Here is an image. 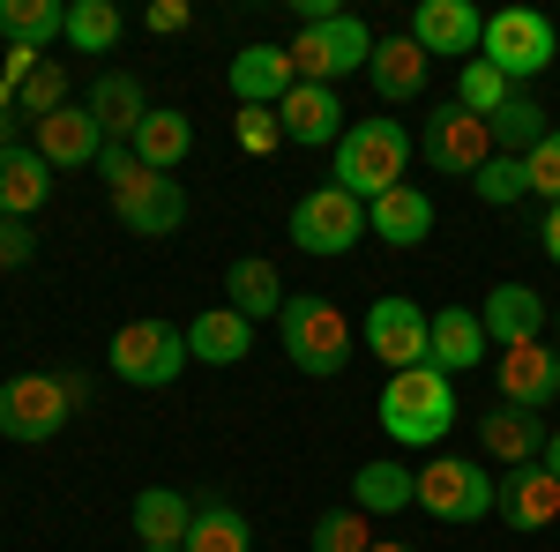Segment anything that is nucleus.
Instances as JSON below:
<instances>
[{
    "mask_svg": "<svg viewBox=\"0 0 560 552\" xmlns=\"http://www.w3.org/2000/svg\"><path fill=\"white\" fill-rule=\"evenodd\" d=\"M546 321H553V306L530 292V284H493L486 306H478V329H486V343H501V351L538 343V337H546Z\"/></svg>",
    "mask_w": 560,
    "mask_h": 552,
    "instance_id": "nucleus-16",
    "label": "nucleus"
},
{
    "mask_svg": "<svg viewBox=\"0 0 560 552\" xmlns=\"http://www.w3.org/2000/svg\"><path fill=\"white\" fill-rule=\"evenodd\" d=\"M486 128H493V150H501V157H530V150L553 134V120H546V105H538V97H523V90H516Z\"/></svg>",
    "mask_w": 560,
    "mask_h": 552,
    "instance_id": "nucleus-33",
    "label": "nucleus"
},
{
    "mask_svg": "<svg viewBox=\"0 0 560 552\" xmlns=\"http://www.w3.org/2000/svg\"><path fill=\"white\" fill-rule=\"evenodd\" d=\"M359 239H366V202L345 195L337 179L292 202V247L300 255H351Z\"/></svg>",
    "mask_w": 560,
    "mask_h": 552,
    "instance_id": "nucleus-9",
    "label": "nucleus"
},
{
    "mask_svg": "<svg viewBox=\"0 0 560 552\" xmlns=\"http://www.w3.org/2000/svg\"><path fill=\"white\" fill-rule=\"evenodd\" d=\"M135 172H142V165H135L128 142H105V157H97V179H105V195H113V187H128Z\"/></svg>",
    "mask_w": 560,
    "mask_h": 552,
    "instance_id": "nucleus-43",
    "label": "nucleus"
},
{
    "mask_svg": "<svg viewBox=\"0 0 560 552\" xmlns=\"http://www.w3.org/2000/svg\"><path fill=\"white\" fill-rule=\"evenodd\" d=\"M493 501H501V478H486V463L471 456H433L419 470V508L433 522H486Z\"/></svg>",
    "mask_w": 560,
    "mask_h": 552,
    "instance_id": "nucleus-8",
    "label": "nucleus"
},
{
    "mask_svg": "<svg viewBox=\"0 0 560 552\" xmlns=\"http://www.w3.org/2000/svg\"><path fill=\"white\" fill-rule=\"evenodd\" d=\"M284 52H292V75H300V83L337 90V75H351V68L374 60V31H366L359 15H329V23H300V38L284 45Z\"/></svg>",
    "mask_w": 560,
    "mask_h": 552,
    "instance_id": "nucleus-7",
    "label": "nucleus"
},
{
    "mask_svg": "<svg viewBox=\"0 0 560 552\" xmlns=\"http://www.w3.org/2000/svg\"><path fill=\"white\" fill-rule=\"evenodd\" d=\"M60 388H68V403H75V419L90 411V374L83 366H60Z\"/></svg>",
    "mask_w": 560,
    "mask_h": 552,
    "instance_id": "nucleus-44",
    "label": "nucleus"
},
{
    "mask_svg": "<svg viewBox=\"0 0 560 552\" xmlns=\"http://www.w3.org/2000/svg\"><path fill=\"white\" fill-rule=\"evenodd\" d=\"M135 552H150V545H135Z\"/></svg>",
    "mask_w": 560,
    "mask_h": 552,
    "instance_id": "nucleus-49",
    "label": "nucleus"
},
{
    "mask_svg": "<svg viewBox=\"0 0 560 552\" xmlns=\"http://www.w3.org/2000/svg\"><path fill=\"white\" fill-rule=\"evenodd\" d=\"M538 247H546V261H553V269H560V202H553V210H546V224H538Z\"/></svg>",
    "mask_w": 560,
    "mask_h": 552,
    "instance_id": "nucleus-45",
    "label": "nucleus"
},
{
    "mask_svg": "<svg viewBox=\"0 0 560 552\" xmlns=\"http://www.w3.org/2000/svg\"><path fill=\"white\" fill-rule=\"evenodd\" d=\"M411 150H419V142L396 128V120H351L345 142H337V187L359 195V202H382L388 187H404Z\"/></svg>",
    "mask_w": 560,
    "mask_h": 552,
    "instance_id": "nucleus-3",
    "label": "nucleus"
},
{
    "mask_svg": "<svg viewBox=\"0 0 560 552\" xmlns=\"http://www.w3.org/2000/svg\"><path fill=\"white\" fill-rule=\"evenodd\" d=\"M478 38H486V15L471 0H419V15H411V45L427 60H471Z\"/></svg>",
    "mask_w": 560,
    "mask_h": 552,
    "instance_id": "nucleus-14",
    "label": "nucleus"
},
{
    "mask_svg": "<svg viewBox=\"0 0 560 552\" xmlns=\"http://www.w3.org/2000/svg\"><path fill=\"white\" fill-rule=\"evenodd\" d=\"M471 195H478V202H493V210L523 202V195H530V172H523V157H501V150H493V165L471 179Z\"/></svg>",
    "mask_w": 560,
    "mask_h": 552,
    "instance_id": "nucleus-38",
    "label": "nucleus"
},
{
    "mask_svg": "<svg viewBox=\"0 0 560 552\" xmlns=\"http://www.w3.org/2000/svg\"><path fill=\"white\" fill-rule=\"evenodd\" d=\"M493 359V343H486V329H478V306H441L427 329V366H441V374H471V366H486Z\"/></svg>",
    "mask_w": 560,
    "mask_h": 552,
    "instance_id": "nucleus-19",
    "label": "nucleus"
},
{
    "mask_svg": "<svg viewBox=\"0 0 560 552\" xmlns=\"http://www.w3.org/2000/svg\"><path fill=\"white\" fill-rule=\"evenodd\" d=\"M105 366H113V381H128V388H173L187 374V329L158 321V314L120 321L113 343H105Z\"/></svg>",
    "mask_w": 560,
    "mask_h": 552,
    "instance_id": "nucleus-4",
    "label": "nucleus"
},
{
    "mask_svg": "<svg viewBox=\"0 0 560 552\" xmlns=\"http://www.w3.org/2000/svg\"><path fill=\"white\" fill-rule=\"evenodd\" d=\"M45 202H52V165H45L31 142H15V150L0 157V216H23V224H31Z\"/></svg>",
    "mask_w": 560,
    "mask_h": 552,
    "instance_id": "nucleus-28",
    "label": "nucleus"
},
{
    "mask_svg": "<svg viewBox=\"0 0 560 552\" xmlns=\"http://www.w3.org/2000/svg\"><path fill=\"white\" fill-rule=\"evenodd\" d=\"M15 128H23V120H0V157L15 150Z\"/></svg>",
    "mask_w": 560,
    "mask_h": 552,
    "instance_id": "nucleus-47",
    "label": "nucleus"
},
{
    "mask_svg": "<svg viewBox=\"0 0 560 552\" xmlns=\"http://www.w3.org/2000/svg\"><path fill=\"white\" fill-rule=\"evenodd\" d=\"M179 552H255V530L232 501H195V522H187Z\"/></svg>",
    "mask_w": 560,
    "mask_h": 552,
    "instance_id": "nucleus-31",
    "label": "nucleus"
},
{
    "mask_svg": "<svg viewBox=\"0 0 560 552\" xmlns=\"http://www.w3.org/2000/svg\"><path fill=\"white\" fill-rule=\"evenodd\" d=\"M247 351H255V321L232 306H202L187 321V359H202V366H240Z\"/></svg>",
    "mask_w": 560,
    "mask_h": 552,
    "instance_id": "nucleus-25",
    "label": "nucleus"
},
{
    "mask_svg": "<svg viewBox=\"0 0 560 552\" xmlns=\"http://www.w3.org/2000/svg\"><path fill=\"white\" fill-rule=\"evenodd\" d=\"M366 75H374V97H388V105H411V97L427 90V52L411 45V31H396V38H374V60H366Z\"/></svg>",
    "mask_w": 560,
    "mask_h": 552,
    "instance_id": "nucleus-29",
    "label": "nucleus"
},
{
    "mask_svg": "<svg viewBox=\"0 0 560 552\" xmlns=\"http://www.w3.org/2000/svg\"><path fill=\"white\" fill-rule=\"evenodd\" d=\"M60 38L75 45V52H113V45H120V8H113V0H75Z\"/></svg>",
    "mask_w": 560,
    "mask_h": 552,
    "instance_id": "nucleus-34",
    "label": "nucleus"
},
{
    "mask_svg": "<svg viewBox=\"0 0 560 552\" xmlns=\"http://www.w3.org/2000/svg\"><path fill=\"white\" fill-rule=\"evenodd\" d=\"M113 216L128 224L135 239H165L187 224V187L165 179V172H135L128 187H113Z\"/></svg>",
    "mask_w": 560,
    "mask_h": 552,
    "instance_id": "nucleus-12",
    "label": "nucleus"
},
{
    "mask_svg": "<svg viewBox=\"0 0 560 552\" xmlns=\"http://www.w3.org/2000/svg\"><path fill=\"white\" fill-rule=\"evenodd\" d=\"M232 134H240V150H247V157H269V150H284V120H277L269 105H240Z\"/></svg>",
    "mask_w": 560,
    "mask_h": 552,
    "instance_id": "nucleus-39",
    "label": "nucleus"
},
{
    "mask_svg": "<svg viewBox=\"0 0 560 552\" xmlns=\"http://www.w3.org/2000/svg\"><path fill=\"white\" fill-rule=\"evenodd\" d=\"M187 23H195L187 0H150V8H142V31H158V38H179Z\"/></svg>",
    "mask_w": 560,
    "mask_h": 552,
    "instance_id": "nucleus-42",
    "label": "nucleus"
},
{
    "mask_svg": "<svg viewBox=\"0 0 560 552\" xmlns=\"http://www.w3.org/2000/svg\"><path fill=\"white\" fill-rule=\"evenodd\" d=\"M493 515L509 522V530H553L560 522V478H546L538 463H523L501 478V501H493Z\"/></svg>",
    "mask_w": 560,
    "mask_h": 552,
    "instance_id": "nucleus-21",
    "label": "nucleus"
},
{
    "mask_svg": "<svg viewBox=\"0 0 560 552\" xmlns=\"http://www.w3.org/2000/svg\"><path fill=\"white\" fill-rule=\"evenodd\" d=\"M366 239H382V247H419L433 239V195L427 187H388L382 202H366Z\"/></svg>",
    "mask_w": 560,
    "mask_h": 552,
    "instance_id": "nucleus-20",
    "label": "nucleus"
},
{
    "mask_svg": "<svg viewBox=\"0 0 560 552\" xmlns=\"http://www.w3.org/2000/svg\"><path fill=\"white\" fill-rule=\"evenodd\" d=\"M538 470H546V478H560V433H546V456H538Z\"/></svg>",
    "mask_w": 560,
    "mask_h": 552,
    "instance_id": "nucleus-46",
    "label": "nucleus"
},
{
    "mask_svg": "<svg viewBox=\"0 0 560 552\" xmlns=\"http://www.w3.org/2000/svg\"><path fill=\"white\" fill-rule=\"evenodd\" d=\"M419 157H427L441 179H478V172L493 165V128L448 97V105L433 113L427 128H419Z\"/></svg>",
    "mask_w": 560,
    "mask_h": 552,
    "instance_id": "nucleus-10",
    "label": "nucleus"
},
{
    "mask_svg": "<svg viewBox=\"0 0 560 552\" xmlns=\"http://www.w3.org/2000/svg\"><path fill=\"white\" fill-rule=\"evenodd\" d=\"M224 83H232L240 105H269V113H277V105L292 97L300 75H292V52H284V45H247V52H232Z\"/></svg>",
    "mask_w": 560,
    "mask_h": 552,
    "instance_id": "nucleus-18",
    "label": "nucleus"
},
{
    "mask_svg": "<svg viewBox=\"0 0 560 552\" xmlns=\"http://www.w3.org/2000/svg\"><path fill=\"white\" fill-rule=\"evenodd\" d=\"M553 321H560V314H553Z\"/></svg>",
    "mask_w": 560,
    "mask_h": 552,
    "instance_id": "nucleus-50",
    "label": "nucleus"
},
{
    "mask_svg": "<svg viewBox=\"0 0 560 552\" xmlns=\"http://www.w3.org/2000/svg\"><path fill=\"white\" fill-rule=\"evenodd\" d=\"M60 31H68V0H0V38L8 45L45 52Z\"/></svg>",
    "mask_w": 560,
    "mask_h": 552,
    "instance_id": "nucleus-32",
    "label": "nucleus"
},
{
    "mask_svg": "<svg viewBox=\"0 0 560 552\" xmlns=\"http://www.w3.org/2000/svg\"><path fill=\"white\" fill-rule=\"evenodd\" d=\"M478 60H493L509 83H530V75H546L560 60V31L553 15H538V8H501V15H486V38H478Z\"/></svg>",
    "mask_w": 560,
    "mask_h": 552,
    "instance_id": "nucleus-5",
    "label": "nucleus"
},
{
    "mask_svg": "<svg viewBox=\"0 0 560 552\" xmlns=\"http://www.w3.org/2000/svg\"><path fill=\"white\" fill-rule=\"evenodd\" d=\"M31 150H38L52 172H97V157H105V128L90 120V105H60L52 120H38L31 128Z\"/></svg>",
    "mask_w": 560,
    "mask_h": 552,
    "instance_id": "nucleus-15",
    "label": "nucleus"
},
{
    "mask_svg": "<svg viewBox=\"0 0 560 552\" xmlns=\"http://www.w3.org/2000/svg\"><path fill=\"white\" fill-rule=\"evenodd\" d=\"M493 366H501L493 403H516V411H553V403H560V351H553L546 337H538V343H516V351H501Z\"/></svg>",
    "mask_w": 560,
    "mask_h": 552,
    "instance_id": "nucleus-13",
    "label": "nucleus"
},
{
    "mask_svg": "<svg viewBox=\"0 0 560 552\" xmlns=\"http://www.w3.org/2000/svg\"><path fill=\"white\" fill-rule=\"evenodd\" d=\"M128 150H135L142 172H165V179H173V172L187 165V150H195V120H187L179 105H150V120L135 128Z\"/></svg>",
    "mask_w": 560,
    "mask_h": 552,
    "instance_id": "nucleus-23",
    "label": "nucleus"
},
{
    "mask_svg": "<svg viewBox=\"0 0 560 552\" xmlns=\"http://www.w3.org/2000/svg\"><path fill=\"white\" fill-rule=\"evenodd\" d=\"M351 508L359 515H404V508H419V470H404V463H359L351 470Z\"/></svg>",
    "mask_w": 560,
    "mask_h": 552,
    "instance_id": "nucleus-30",
    "label": "nucleus"
},
{
    "mask_svg": "<svg viewBox=\"0 0 560 552\" xmlns=\"http://www.w3.org/2000/svg\"><path fill=\"white\" fill-rule=\"evenodd\" d=\"M284 277H277V261L269 255H240L224 269V306L232 314H247V321H269V314H284Z\"/></svg>",
    "mask_w": 560,
    "mask_h": 552,
    "instance_id": "nucleus-27",
    "label": "nucleus"
},
{
    "mask_svg": "<svg viewBox=\"0 0 560 552\" xmlns=\"http://www.w3.org/2000/svg\"><path fill=\"white\" fill-rule=\"evenodd\" d=\"M523 172H530V195H546V210H553V202H560V128L523 157Z\"/></svg>",
    "mask_w": 560,
    "mask_h": 552,
    "instance_id": "nucleus-40",
    "label": "nucleus"
},
{
    "mask_svg": "<svg viewBox=\"0 0 560 552\" xmlns=\"http://www.w3.org/2000/svg\"><path fill=\"white\" fill-rule=\"evenodd\" d=\"M60 105H68V68H60V60H38V75L15 90V113L38 128V120H52V113H60Z\"/></svg>",
    "mask_w": 560,
    "mask_h": 552,
    "instance_id": "nucleus-37",
    "label": "nucleus"
},
{
    "mask_svg": "<svg viewBox=\"0 0 560 552\" xmlns=\"http://www.w3.org/2000/svg\"><path fill=\"white\" fill-rule=\"evenodd\" d=\"M478 448H486L493 463H509V470L538 463V456H546V419H538V411H516V403H493V411L478 419Z\"/></svg>",
    "mask_w": 560,
    "mask_h": 552,
    "instance_id": "nucleus-22",
    "label": "nucleus"
},
{
    "mask_svg": "<svg viewBox=\"0 0 560 552\" xmlns=\"http://www.w3.org/2000/svg\"><path fill=\"white\" fill-rule=\"evenodd\" d=\"M509 97H516V83H509V75H501L493 60H464V75H456V105H464V113L493 120V113H501Z\"/></svg>",
    "mask_w": 560,
    "mask_h": 552,
    "instance_id": "nucleus-35",
    "label": "nucleus"
},
{
    "mask_svg": "<svg viewBox=\"0 0 560 552\" xmlns=\"http://www.w3.org/2000/svg\"><path fill=\"white\" fill-rule=\"evenodd\" d=\"M31 255H38V232L23 216H0V269H23Z\"/></svg>",
    "mask_w": 560,
    "mask_h": 552,
    "instance_id": "nucleus-41",
    "label": "nucleus"
},
{
    "mask_svg": "<svg viewBox=\"0 0 560 552\" xmlns=\"http://www.w3.org/2000/svg\"><path fill=\"white\" fill-rule=\"evenodd\" d=\"M90 120L105 128V142H135V128L150 120V97H142V83H135L128 68H105L90 83Z\"/></svg>",
    "mask_w": 560,
    "mask_h": 552,
    "instance_id": "nucleus-26",
    "label": "nucleus"
},
{
    "mask_svg": "<svg viewBox=\"0 0 560 552\" xmlns=\"http://www.w3.org/2000/svg\"><path fill=\"white\" fill-rule=\"evenodd\" d=\"M68 419H75V403H68L60 374H8L0 381V441L38 448V441H60Z\"/></svg>",
    "mask_w": 560,
    "mask_h": 552,
    "instance_id": "nucleus-6",
    "label": "nucleus"
},
{
    "mask_svg": "<svg viewBox=\"0 0 560 552\" xmlns=\"http://www.w3.org/2000/svg\"><path fill=\"white\" fill-rule=\"evenodd\" d=\"M382 425H388V441H404V448H441V433L456 425V388H448V374H441V366H404V374H388Z\"/></svg>",
    "mask_w": 560,
    "mask_h": 552,
    "instance_id": "nucleus-2",
    "label": "nucleus"
},
{
    "mask_svg": "<svg viewBox=\"0 0 560 552\" xmlns=\"http://www.w3.org/2000/svg\"><path fill=\"white\" fill-rule=\"evenodd\" d=\"M277 120H284V142H300V150H322V142H345V105H337V90L329 83H292V97L277 105Z\"/></svg>",
    "mask_w": 560,
    "mask_h": 552,
    "instance_id": "nucleus-17",
    "label": "nucleus"
},
{
    "mask_svg": "<svg viewBox=\"0 0 560 552\" xmlns=\"http://www.w3.org/2000/svg\"><path fill=\"white\" fill-rule=\"evenodd\" d=\"M277 337H284V359H292L300 374H314V381H329V374L351 366V321H345V306L322 298V292H292L284 298Z\"/></svg>",
    "mask_w": 560,
    "mask_h": 552,
    "instance_id": "nucleus-1",
    "label": "nucleus"
},
{
    "mask_svg": "<svg viewBox=\"0 0 560 552\" xmlns=\"http://www.w3.org/2000/svg\"><path fill=\"white\" fill-rule=\"evenodd\" d=\"M427 329H433V314L419 298H374L359 337H366V351L382 359L388 374H404V366H427Z\"/></svg>",
    "mask_w": 560,
    "mask_h": 552,
    "instance_id": "nucleus-11",
    "label": "nucleus"
},
{
    "mask_svg": "<svg viewBox=\"0 0 560 552\" xmlns=\"http://www.w3.org/2000/svg\"><path fill=\"white\" fill-rule=\"evenodd\" d=\"M314 552H374V515L359 508H322L314 515V538H306Z\"/></svg>",
    "mask_w": 560,
    "mask_h": 552,
    "instance_id": "nucleus-36",
    "label": "nucleus"
},
{
    "mask_svg": "<svg viewBox=\"0 0 560 552\" xmlns=\"http://www.w3.org/2000/svg\"><path fill=\"white\" fill-rule=\"evenodd\" d=\"M128 522L150 552H179L187 545V522H195V501H187L179 485H150V493H135Z\"/></svg>",
    "mask_w": 560,
    "mask_h": 552,
    "instance_id": "nucleus-24",
    "label": "nucleus"
},
{
    "mask_svg": "<svg viewBox=\"0 0 560 552\" xmlns=\"http://www.w3.org/2000/svg\"><path fill=\"white\" fill-rule=\"evenodd\" d=\"M374 552H419V545H404V538H374Z\"/></svg>",
    "mask_w": 560,
    "mask_h": 552,
    "instance_id": "nucleus-48",
    "label": "nucleus"
}]
</instances>
